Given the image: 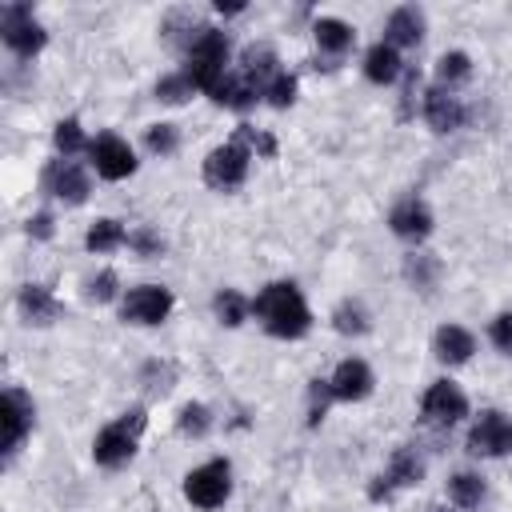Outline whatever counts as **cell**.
Wrapping results in <instances>:
<instances>
[{
    "label": "cell",
    "instance_id": "obj_40",
    "mask_svg": "<svg viewBox=\"0 0 512 512\" xmlns=\"http://www.w3.org/2000/svg\"><path fill=\"white\" fill-rule=\"evenodd\" d=\"M216 12H224V16H236V12H244V4H240V0H232V4L216 0Z\"/></svg>",
    "mask_w": 512,
    "mask_h": 512
},
{
    "label": "cell",
    "instance_id": "obj_4",
    "mask_svg": "<svg viewBox=\"0 0 512 512\" xmlns=\"http://www.w3.org/2000/svg\"><path fill=\"white\" fill-rule=\"evenodd\" d=\"M184 496H188V504H196L204 512L220 508L232 496V468H228V460H208V464L192 468L184 476Z\"/></svg>",
    "mask_w": 512,
    "mask_h": 512
},
{
    "label": "cell",
    "instance_id": "obj_11",
    "mask_svg": "<svg viewBox=\"0 0 512 512\" xmlns=\"http://www.w3.org/2000/svg\"><path fill=\"white\" fill-rule=\"evenodd\" d=\"M88 156H92L96 176H104V180H124V176L136 172V152H132V144L120 140L116 132L96 136V140L88 144Z\"/></svg>",
    "mask_w": 512,
    "mask_h": 512
},
{
    "label": "cell",
    "instance_id": "obj_23",
    "mask_svg": "<svg viewBox=\"0 0 512 512\" xmlns=\"http://www.w3.org/2000/svg\"><path fill=\"white\" fill-rule=\"evenodd\" d=\"M120 244H128V232H124V224L112 220V216H100V220L88 228V236H84V248H88V252H116Z\"/></svg>",
    "mask_w": 512,
    "mask_h": 512
},
{
    "label": "cell",
    "instance_id": "obj_20",
    "mask_svg": "<svg viewBox=\"0 0 512 512\" xmlns=\"http://www.w3.org/2000/svg\"><path fill=\"white\" fill-rule=\"evenodd\" d=\"M260 96H264V88H260L256 80H248L244 72H228V76L216 84V92H212V100H216V104H224V108H236V112L252 108Z\"/></svg>",
    "mask_w": 512,
    "mask_h": 512
},
{
    "label": "cell",
    "instance_id": "obj_28",
    "mask_svg": "<svg viewBox=\"0 0 512 512\" xmlns=\"http://www.w3.org/2000/svg\"><path fill=\"white\" fill-rule=\"evenodd\" d=\"M192 92H200V88L188 80V72H172V76H160L156 80V100L160 104H184Z\"/></svg>",
    "mask_w": 512,
    "mask_h": 512
},
{
    "label": "cell",
    "instance_id": "obj_25",
    "mask_svg": "<svg viewBox=\"0 0 512 512\" xmlns=\"http://www.w3.org/2000/svg\"><path fill=\"white\" fill-rule=\"evenodd\" d=\"M368 308L360 304V300H340L336 304V312H332V328L340 332V336H364L368 332Z\"/></svg>",
    "mask_w": 512,
    "mask_h": 512
},
{
    "label": "cell",
    "instance_id": "obj_17",
    "mask_svg": "<svg viewBox=\"0 0 512 512\" xmlns=\"http://www.w3.org/2000/svg\"><path fill=\"white\" fill-rule=\"evenodd\" d=\"M420 40H424V12L412 8V4L396 8L388 16V24H384V44H392V48H416Z\"/></svg>",
    "mask_w": 512,
    "mask_h": 512
},
{
    "label": "cell",
    "instance_id": "obj_37",
    "mask_svg": "<svg viewBox=\"0 0 512 512\" xmlns=\"http://www.w3.org/2000/svg\"><path fill=\"white\" fill-rule=\"evenodd\" d=\"M404 272H408V280H412L416 288H432V272H436V264H432L428 256H408Z\"/></svg>",
    "mask_w": 512,
    "mask_h": 512
},
{
    "label": "cell",
    "instance_id": "obj_10",
    "mask_svg": "<svg viewBox=\"0 0 512 512\" xmlns=\"http://www.w3.org/2000/svg\"><path fill=\"white\" fill-rule=\"evenodd\" d=\"M424 480V460L416 456V448H396L392 452V460H388V468L376 476V484L368 488V496L372 500H392L400 488H412V484H420Z\"/></svg>",
    "mask_w": 512,
    "mask_h": 512
},
{
    "label": "cell",
    "instance_id": "obj_38",
    "mask_svg": "<svg viewBox=\"0 0 512 512\" xmlns=\"http://www.w3.org/2000/svg\"><path fill=\"white\" fill-rule=\"evenodd\" d=\"M492 344H496L504 356H512V312H500V316L492 320Z\"/></svg>",
    "mask_w": 512,
    "mask_h": 512
},
{
    "label": "cell",
    "instance_id": "obj_2",
    "mask_svg": "<svg viewBox=\"0 0 512 512\" xmlns=\"http://www.w3.org/2000/svg\"><path fill=\"white\" fill-rule=\"evenodd\" d=\"M228 52H232V40L228 32L220 28H200L188 44V80L200 88V92H216V84L228 76Z\"/></svg>",
    "mask_w": 512,
    "mask_h": 512
},
{
    "label": "cell",
    "instance_id": "obj_19",
    "mask_svg": "<svg viewBox=\"0 0 512 512\" xmlns=\"http://www.w3.org/2000/svg\"><path fill=\"white\" fill-rule=\"evenodd\" d=\"M16 304H20V316L28 320V324H52V320H60V300L44 288V284H24L20 288V296H16Z\"/></svg>",
    "mask_w": 512,
    "mask_h": 512
},
{
    "label": "cell",
    "instance_id": "obj_35",
    "mask_svg": "<svg viewBox=\"0 0 512 512\" xmlns=\"http://www.w3.org/2000/svg\"><path fill=\"white\" fill-rule=\"evenodd\" d=\"M236 140H240L248 152H260V156H276V140H272V136H264V132H256V128H248V124H240Z\"/></svg>",
    "mask_w": 512,
    "mask_h": 512
},
{
    "label": "cell",
    "instance_id": "obj_15",
    "mask_svg": "<svg viewBox=\"0 0 512 512\" xmlns=\"http://www.w3.org/2000/svg\"><path fill=\"white\" fill-rule=\"evenodd\" d=\"M328 384H332V396L336 400H364L368 392H372V384H376V376H372V368L364 364V360H340L336 364V372L328 376Z\"/></svg>",
    "mask_w": 512,
    "mask_h": 512
},
{
    "label": "cell",
    "instance_id": "obj_7",
    "mask_svg": "<svg viewBox=\"0 0 512 512\" xmlns=\"http://www.w3.org/2000/svg\"><path fill=\"white\" fill-rule=\"evenodd\" d=\"M32 424H36V404L20 388H4V396H0V448H4V456H16V448L24 444Z\"/></svg>",
    "mask_w": 512,
    "mask_h": 512
},
{
    "label": "cell",
    "instance_id": "obj_3",
    "mask_svg": "<svg viewBox=\"0 0 512 512\" xmlns=\"http://www.w3.org/2000/svg\"><path fill=\"white\" fill-rule=\"evenodd\" d=\"M148 428V412L144 408H128L124 416H116L112 424H104L92 440V460L100 468H124L136 456L140 432Z\"/></svg>",
    "mask_w": 512,
    "mask_h": 512
},
{
    "label": "cell",
    "instance_id": "obj_16",
    "mask_svg": "<svg viewBox=\"0 0 512 512\" xmlns=\"http://www.w3.org/2000/svg\"><path fill=\"white\" fill-rule=\"evenodd\" d=\"M388 228L400 236V240H424L432 232V212L428 204H420L416 196L400 200L392 212H388Z\"/></svg>",
    "mask_w": 512,
    "mask_h": 512
},
{
    "label": "cell",
    "instance_id": "obj_22",
    "mask_svg": "<svg viewBox=\"0 0 512 512\" xmlns=\"http://www.w3.org/2000/svg\"><path fill=\"white\" fill-rule=\"evenodd\" d=\"M404 68H400V52L392 48V44H372L368 52H364V76L372 80V84H392L396 76H400Z\"/></svg>",
    "mask_w": 512,
    "mask_h": 512
},
{
    "label": "cell",
    "instance_id": "obj_31",
    "mask_svg": "<svg viewBox=\"0 0 512 512\" xmlns=\"http://www.w3.org/2000/svg\"><path fill=\"white\" fill-rule=\"evenodd\" d=\"M176 428H180L184 436H196V440H200V436L212 428V412H208L204 404H184L180 416H176Z\"/></svg>",
    "mask_w": 512,
    "mask_h": 512
},
{
    "label": "cell",
    "instance_id": "obj_12",
    "mask_svg": "<svg viewBox=\"0 0 512 512\" xmlns=\"http://www.w3.org/2000/svg\"><path fill=\"white\" fill-rule=\"evenodd\" d=\"M420 412H424V420H428V424L452 428V424H460V420L468 416V396H464L452 380H436V384L424 392Z\"/></svg>",
    "mask_w": 512,
    "mask_h": 512
},
{
    "label": "cell",
    "instance_id": "obj_6",
    "mask_svg": "<svg viewBox=\"0 0 512 512\" xmlns=\"http://www.w3.org/2000/svg\"><path fill=\"white\" fill-rule=\"evenodd\" d=\"M0 36H4V44L16 52V56H36L44 44H48V32L40 28V20L32 16V8L28 4H4V12H0Z\"/></svg>",
    "mask_w": 512,
    "mask_h": 512
},
{
    "label": "cell",
    "instance_id": "obj_8",
    "mask_svg": "<svg viewBox=\"0 0 512 512\" xmlns=\"http://www.w3.org/2000/svg\"><path fill=\"white\" fill-rule=\"evenodd\" d=\"M168 312H172V292L164 284H140L120 300V320L128 324L152 328V324H164Z\"/></svg>",
    "mask_w": 512,
    "mask_h": 512
},
{
    "label": "cell",
    "instance_id": "obj_34",
    "mask_svg": "<svg viewBox=\"0 0 512 512\" xmlns=\"http://www.w3.org/2000/svg\"><path fill=\"white\" fill-rule=\"evenodd\" d=\"M264 100L272 104V108H288L292 100H296V76H288V72H280L268 88H264Z\"/></svg>",
    "mask_w": 512,
    "mask_h": 512
},
{
    "label": "cell",
    "instance_id": "obj_36",
    "mask_svg": "<svg viewBox=\"0 0 512 512\" xmlns=\"http://www.w3.org/2000/svg\"><path fill=\"white\" fill-rule=\"evenodd\" d=\"M116 284H120V280H116V272H112V268H104L100 276H92V280H88V300L108 304V300L116 296Z\"/></svg>",
    "mask_w": 512,
    "mask_h": 512
},
{
    "label": "cell",
    "instance_id": "obj_30",
    "mask_svg": "<svg viewBox=\"0 0 512 512\" xmlns=\"http://www.w3.org/2000/svg\"><path fill=\"white\" fill-rule=\"evenodd\" d=\"M144 144L152 156H172L180 148V132H176V124H152L144 132Z\"/></svg>",
    "mask_w": 512,
    "mask_h": 512
},
{
    "label": "cell",
    "instance_id": "obj_41",
    "mask_svg": "<svg viewBox=\"0 0 512 512\" xmlns=\"http://www.w3.org/2000/svg\"><path fill=\"white\" fill-rule=\"evenodd\" d=\"M432 512H448V508H432Z\"/></svg>",
    "mask_w": 512,
    "mask_h": 512
},
{
    "label": "cell",
    "instance_id": "obj_13",
    "mask_svg": "<svg viewBox=\"0 0 512 512\" xmlns=\"http://www.w3.org/2000/svg\"><path fill=\"white\" fill-rule=\"evenodd\" d=\"M44 192L76 208V204L88 200L92 184H88V172H84L80 164H72V160H52V164L44 168Z\"/></svg>",
    "mask_w": 512,
    "mask_h": 512
},
{
    "label": "cell",
    "instance_id": "obj_9",
    "mask_svg": "<svg viewBox=\"0 0 512 512\" xmlns=\"http://www.w3.org/2000/svg\"><path fill=\"white\" fill-rule=\"evenodd\" d=\"M468 452L472 456H512V420L504 412H480L468 428Z\"/></svg>",
    "mask_w": 512,
    "mask_h": 512
},
{
    "label": "cell",
    "instance_id": "obj_24",
    "mask_svg": "<svg viewBox=\"0 0 512 512\" xmlns=\"http://www.w3.org/2000/svg\"><path fill=\"white\" fill-rule=\"evenodd\" d=\"M212 312H216V320H220L224 328H240V324H244V316L252 312V300H244L236 288H224V292H216Z\"/></svg>",
    "mask_w": 512,
    "mask_h": 512
},
{
    "label": "cell",
    "instance_id": "obj_18",
    "mask_svg": "<svg viewBox=\"0 0 512 512\" xmlns=\"http://www.w3.org/2000/svg\"><path fill=\"white\" fill-rule=\"evenodd\" d=\"M432 352H436L440 364H464V360H472L476 340H472V332L460 328V324H440L436 336H432Z\"/></svg>",
    "mask_w": 512,
    "mask_h": 512
},
{
    "label": "cell",
    "instance_id": "obj_29",
    "mask_svg": "<svg viewBox=\"0 0 512 512\" xmlns=\"http://www.w3.org/2000/svg\"><path fill=\"white\" fill-rule=\"evenodd\" d=\"M52 140H56V152L68 160V156H76L80 148H84V132H80V120L76 116H68V120H60L56 124V132H52Z\"/></svg>",
    "mask_w": 512,
    "mask_h": 512
},
{
    "label": "cell",
    "instance_id": "obj_32",
    "mask_svg": "<svg viewBox=\"0 0 512 512\" xmlns=\"http://www.w3.org/2000/svg\"><path fill=\"white\" fill-rule=\"evenodd\" d=\"M128 248H132L136 256L152 260V256H160V252H164V236H160V232H152V228H132V232H128Z\"/></svg>",
    "mask_w": 512,
    "mask_h": 512
},
{
    "label": "cell",
    "instance_id": "obj_21",
    "mask_svg": "<svg viewBox=\"0 0 512 512\" xmlns=\"http://www.w3.org/2000/svg\"><path fill=\"white\" fill-rule=\"evenodd\" d=\"M312 36H316L320 52H328V56H344V52L356 44L352 24H344V20H336V16H320V20L312 24Z\"/></svg>",
    "mask_w": 512,
    "mask_h": 512
},
{
    "label": "cell",
    "instance_id": "obj_14",
    "mask_svg": "<svg viewBox=\"0 0 512 512\" xmlns=\"http://www.w3.org/2000/svg\"><path fill=\"white\" fill-rule=\"evenodd\" d=\"M424 120H428V128L440 132V136H444V132H456V128L464 124V104H460L448 88L436 84V88L424 92Z\"/></svg>",
    "mask_w": 512,
    "mask_h": 512
},
{
    "label": "cell",
    "instance_id": "obj_5",
    "mask_svg": "<svg viewBox=\"0 0 512 512\" xmlns=\"http://www.w3.org/2000/svg\"><path fill=\"white\" fill-rule=\"evenodd\" d=\"M248 164H252V152L240 140L220 144L204 156V184L216 188V192H232L248 180Z\"/></svg>",
    "mask_w": 512,
    "mask_h": 512
},
{
    "label": "cell",
    "instance_id": "obj_39",
    "mask_svg": "<svg viewBox=\"0 0 512 512\" xmlns=\"http://www.w3.org/2000/svg\"><path fill=\"white\" fill-rule=\"evenodd\" d=\"M24 232H28L32 240H48V236H52V212H36V216H28Z\"/></svg>",
    "mask_w": 512,
    "mask_h": 512
},
{
    "label": "cell",
    "instance_id": "obj_26",
    "mask_svg": "<svg viewBox=\"0 0 512 512\" xmlns=\"http://www.w3.org/2000/svg\"><path fill=\"white\" fill-rule=\"evenodd\" d=\"M448 496L456 508H476L484 500V480L476 472H456L448 476Z\"/></svg>",
    "mask_w": 512,
    "mask_h": 512
},
{
    "label": "cell",
    "instance_id": "obj_33",
    "mask_svg": "<svg viewBox=\"0 0 512 512\" xmlns=\"http://www.w3.org/2000/svg\"><path fill=\"white\" fill-rule=\"evenodd\" d=\"M328 400H336V396H332V384H328V380H312V384H308V424H320V420H324Z\"/></svg>",
    "mask_w": 512,
    "mask_h": 512
},
{
    "label": "cell",
    "instance_id": "obj_1",
    "mask_svg": "<svg viewBox=\"0 0 512 512\" xmlns=\"http://www.w3.org/2000/svg\"><path fill=\"white\" fill-rule=\"evenodd\" d=\"M252 312L256 320L264 324L268 336H280V340H300L308 328H312V312H308V300L304 292L292 284V280H276V284H264L252 300Z\"/></svg>",
    "mask_w": 512,
    "mask_h": 512
},
{
    "label": "cell",
    "instance_id": "obj_27",
    "mask_svg": "<svg viewBox=\"0 0 512 512\" xmlns=\"http://www.w3.org/2000/svg\"><path fill=\"white\" fill-rule=\"evenodd\" d=\"M436 76H440V88L448 84H464L468 76H472V60H468V52H444L440 60H436Z\"/></svg>",
    "mask_w": 512,
    "mask_h": 512
}]
</instances>
